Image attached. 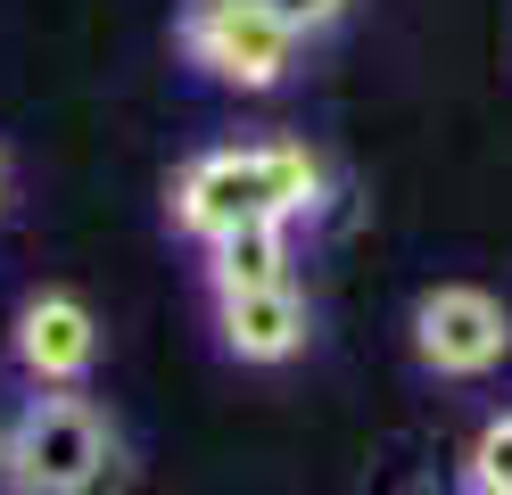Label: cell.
I'll return each mask as SVG.
<instances>
[{
  "label": "cell",
  "instance_id": "cell-9",
  "mask_svg": "<svg viewBox=\"0 0 512 495\" xmlns=\"http://www.w3.org/2000/svg\"><path fill=\"white\" fill-rule=\"evenodd\" d=\"M265 9H273V17L306 42V33H331V25L347 17V0H265Z\"/></svg>",
  "mask_w": 512,
  "mask_h": 495
},
{
  "label": "cell",
  "instance_id": "cell-3",
  "mask_svg": "<svg viewBox=\"0 0 512 495\" xmlns=\"http://www.w3.org/2000/svg\"><path fill=\"white\" fill-rule=\"evenodd\" d=\"M182 58L232 91H281L298 66V33L265 0H190L182 9Z\"/></svg>",
  "mask_w": 512,
  "mask_h": 495
},
{
  "label": "cell",
  "instance_id": "cell-6",
  "mask_svg": "<svg viewBox=\"0 0 512 495\" xmlns=\"http://www.w3.org/2000/svg\"><path fill=\"white\" fill-rule=\"evenodd\" d=\"M215 330H223V355L240 363H290L306 347V297L298 281H273V289H240V297H215Z\"/></svg>",
  "mask_w": 512,
  "mask_h": 495
},
{
  "label": "cell",
  "instance_id": "cell-10",
  "mask_svg": "<svg viewBox=\"0 0 512 495\" xmlns=\"http://www.w3.org/2000/svg\"><path fill=\"white\" fill-rule=\"evenodd\" d=\"M0 198H9V165H0Z\"/></svg>",
  "mask_w": 512,
  "mask_h": 495
},
{
  "label": "cell",
  "instance_id": "cell-8",
  "mask_svg": "<svg viewBox=\"0 0 512 495\" xmlns=\"http://www.w3.org/2000/svg\"><path fill=\"white\" fill-rule=\"evenodd\" d=\"M463 487H471V495H512V413H496V421L471 438V454H463Z\"/></svg>",
  "mask_w": 512,
  "mask_h": 495
},
{
  "label": "cell",
  "instance_id": "cell-4",
  "mask_svg": "<svg viewBox=\"0 0 512 495\" xmlns=\"http://www.w3.org/2000/svg\"><path fill=\"white\" fill-rule=\"evenodd\" d=\"M413 355H422V372H438V380H488L496 363L512 355L504 297L471 289V281L422 289V306H413Z\"/></svg>",
  "mask_w": 512,
  "mask_h": 495
},
{
  "label": "cell",
  "instance_id": "cell-1",
  "mask_svg": "<svg viewBox=\"0 0 512 495\" xmlns=\"http://www.w3.org/2000/svg\"><path fill=\"white\" fill-rule=\"evenodd\" d=\"M331 198V174L306 141H248V149H207L174 174L166 215L182 240L215 248L240 223H298Z\"/></svg>",
  "mask_w": 512,
  "mask_h": 495
},
{
  "label": "cell",
  "instance_id": "cell-5",
  "mask_svg": "<svg viewBox=\"0 0 512 495\" xmlns=\"http://www.w3.org/2000/svg\"><path fill=\"white\" fill-rule=\"evenodd\" d=\"M17 363L34 388H83L91 363H100V314L83 306L75 289H34L17 306Z\"/></svg>",
  "mask_w": 512,
  "mask_h": 495
},
{
  "label": "cell",
  "instance_id": "cell-7",
  "mask_svg": "<svg viewBox=\"0 0 512 495\" xmlns=\"http://www.w3.org/2000/svg\"><path fill=\"white\" fill-rule=\"evenodd\" d=\"M290 231L298 223H240L207 248V289L215 297H240V289H273L290 281Z\"/></svg>",
  "mask_w": 512,
  "mask_h": 495
},
{
  "label": "cell",
  "instance_id": "cell-2",
  "mask_svg": "<svg viewBox=\"0 0 512 495\" xmlns=\"http://www.w3.org/2000/svg\"><path fill=\"white\" fill-rule=\"evenodd\" d=\"M0 487L9 495H124L116 421L75 388L25 396V413L0 429Z\"/></svg>",
  "mask_w": 512,
  "mask_h": 495
}]
</instances>
